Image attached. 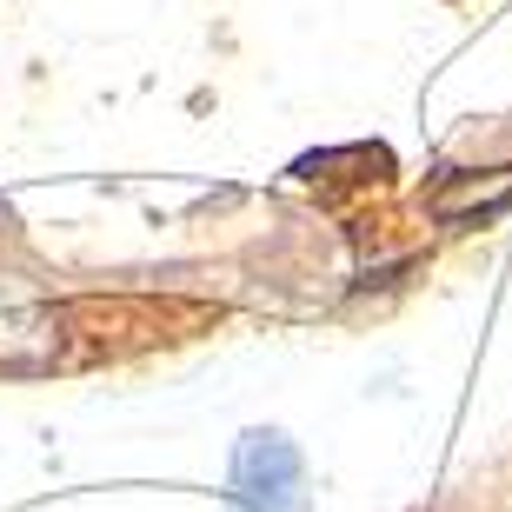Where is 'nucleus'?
Segmentation results:
<instances>
[{"label": "nucleus", "mask_w": 512, "mask_h": 512, "mask_svg": "<svg viewBox=\"0 0 512 512\" xmlns=\"http://www.w3.org/2000/svg\"><path fill=\"white\" fill-rule=\"evenodd\" d=\"M60 353L54 306H14L0 313V373H47Z\"/></svg>", "instance_id": "obj_2"}, {"label": "nucleus", "mask_w": 512, "mask_h": 512, "mask_svg": "<svg viewBox=\"0 0 512 512\" xmlns=\"http://www.w3.org/2000/svg\"><path fill=\"white\" fill-rule=\"evenodd\" d=\"M233 506L240 512H306V466L300 446L273 426L233 446Z\"/></svg>", "instance_id": "obj_1"}]
</instances>
